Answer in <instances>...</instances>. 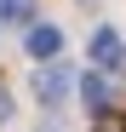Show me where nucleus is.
<instances>
[{"label": "nucleus", "mask_w": 126, "mask_h": 132, "mask_svg": "<svg viewBox=\"0 0 126 132\" xmlns=\"http://www.w3.org/2000/svg\"><path fill=\"white\" fill-rule=\"evenodd\" d=\"M29 12H34V0H0V17H23L29 23Z\"/></svg>", "instance_id": "5"}, {"label": "nucleus", "mask_w": 126, "mask_h": 132, "mask_svg": "<svg viewBox=\"0 0 126 132\" xmlns=\"http://www.w3.org/2000/svg\"><path fill=\"white\" fill-rule=\"evenodd\" d=\"M69 92H75V69H63V63H46L34 75V98L40 103H63Z\"/></svg>", "instance_id": "1"}, {"label": "nucleus", "mask_w": 126, "mask_h": 132, "mask_svg": "<svg viewBox=\"0 0 126 132\" xmlns=\"http://www.w3.org/2000/svg\"><path fill=\"white\" fill-rule=\"evenodd\" d=\"M120 57H126L120 35H115V29H97V35H92V63H97V69H120Z\"/></svg>", "instance_id": "4"}, {"label": "nucleus", "mask_w": 126, "mask_h": 132, "mask_svg": "<svg viewBox=\"0 0 126 132\" xmlns=\"http://www.w3.org/2000/svg\"><path fill=\"white\" fill-rule=\"evenodd\" d=\"M40 132H63V126H52V121H46V126H40Z\"/></svg>", "instance_id": "8"}, {"label": "nucleus", "mask_w": 126, "mask_h": 132, "mask_svg": "<svg viewBox=\"0 0 126 132\" xmlns=\"http://www.w3.org/2000/svg\"><path fill=\"white\" fill-rule=\"evenodd\" d=\"M97 132H126V121H115V115H97Z\"/></svg>", "instance_id": "6"}, {"label": "nucleus", "mask_w": 126, "mask_h": 132, "mask_svg": "<svg viewBox=\"0 0 126 132\" xmlns=\"http://www.w3.org/2000/svg\"><path fill=\"white\" fill-rule=\"evenodd\" d=\"M0 121H12V98H6V86H0Z\"/></svg>", "instance_id": "7"}, {"label": "nucleus", "mask_w": 126, "mask_h": 132, "mask_svg": "<svg viewBox=\"0 0 126 132\" xmlns=\"http://www.w3.org/2000/svg\"><path fill=\"white\" fill-rule=\"evenodd\" d=\"M23 46H29V57H40V63H52V57L63 52V35H57L52 23H29V40H23Z\"/></svg>", "instance_id": "3"}, {"label": "nucleus", "mask_w": 126, "mask_h": 132, "mask_svg": "<svg viewBox=\"0 0 126 132\" xmlns=\"http://www.w3.org/2000/svg\"><path fill=\"white\" fill-rule=\"evenodd\" d=\"M75 86H80V98H86V109H92V115H115V86H109V75H103V69L80 75Z\"/></svg>", "instance_id": "2"}]
</instances>
